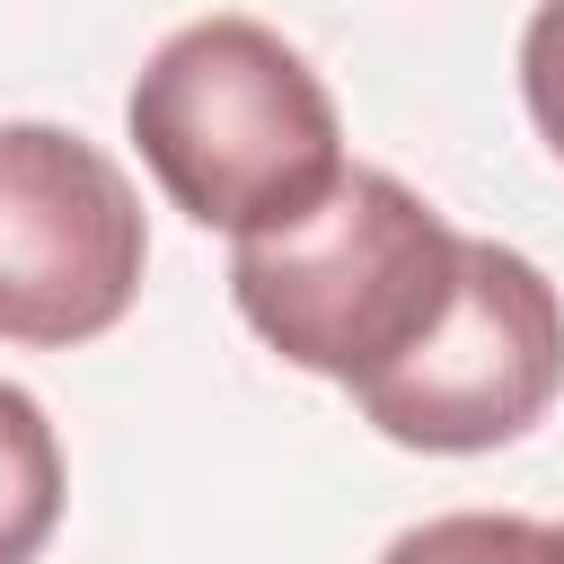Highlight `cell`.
<instances>
[{
    "instance_id": "2",
    "label": "cell",
    "mask_w": 564,
    "mask_h": 564,
    "mask_svg": "<svg viewBox=\"0 0 564 564\" xmlns=\"http://www.w3.org/2000/svg\"><path fill=\"white\" fill-rule=\"evenodd\" d=\"M458 247L467 238L405 176L344 167V185L308 220L229 247V300L282 361L361 388L405 361L449 308Z\"/></svg>"
},
{
    "instance_id": "5",
    "label": "cell",
    "mask_w": 564,
    "mask_h": 564,
    "mask_svg": "<svg viewBox=\"0 0 564 564\" xmlns=\"http://www.w3.org/2000/svg\"><path fill=\"white\" fill-rule=\"evenodd\" d=\"M62 520V441L26 388L0 379V564H35Z\"/></svg>"
},
{
    "instance_id": "4",
    "label": "cell",
    "mask_w": 564,
    "mask_h": 564,
    "mask_svg": "<svg viewBox=\"0 0 564 564\" xmlns=\"http://www.w3.org/2000/svg\"><path fill=\"white\" fill-rule=\"evenodd\" d=\"M150 238L123 167L62 123H0V335L88 344L141 291Z\"/></svg>"
},
{
    "instance_id": "7",
    "label": "cell",
    "mask_w": 564,
    "mask_h": 564,
    "mask_svg": "<svg viewBox=\"0 0 564 564\" xmlns=\"http://www.w3.org/2000/svg\"><path fill=\"white\" fill-rule=\"evenodd\" d=\"M520 97H529L538 141L564 159V0H538V18L520 35Z\"/></svg>"
},
{
    "instance_id": "1",
    "label": "cell",
    "mask_w": 564,
    "mask_h": 564,
    "mask_svg": "<svg viewBox=\"0 0 564 564\" xmlns=\"http://www.w3.org/2000/svg\"><path fill=\"white\" fill-rule=\"evenodd\" d=\"M159 194L229 238H273L344 185V123L326 79L256 18L176 26L123 106Z\"/></svg>"
},
{
    "instance_id": "3",
    "label": "cell",
    "mask_w": 564,
    "mask_h": 564,
    "mask_svg": "<svg viewBox=\"0 0 564 564\" xmlns=\"http://www.w3.org/2000/svg\"><path fill=\"white\" fill-rule=\"evenodd\" d=\"M555 388H564V300H555V282L520 247L467 238L449 308L423 326V344L405 361H388L352 397L388 441L467 458V449L520 441L555 405Z\"/></svg>"
},
{
    "instance_id": "6",
    "label": "cell",
    "mask_w": 564,
    "mask_h": 564,
    "mask_svg": "<svg viewBox=\"0 0 564 564\" xmlns=\"http://www.w3.org/2000/svg\"><path fill=\"white\" fill-rule=\"evenodd\" d=\"M379 564H564V529L520 511H441L405 529Z\"/></svg>"
}]
</instances>
